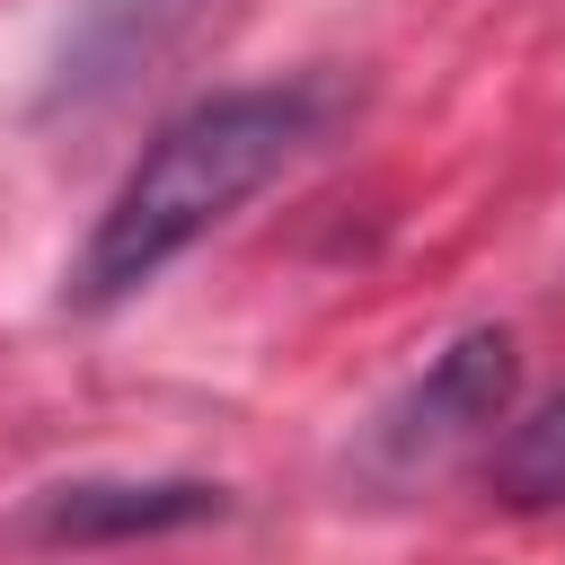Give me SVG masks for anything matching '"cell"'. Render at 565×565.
<instances>
[{"instance_id":"5","label":"cell","mask_w":565,"mask_h":565,"mask_svg":"<svg viewBox=\"0 0 565 565\" xmlns=\"http://www.w3.org/2000/svg\"><path fill=\"white\" fill-rule=\"evenodd\" d=\"M494 494H503V503H521V512L565 503V388H556L530 424H512V433H503V450H494Z\"/></svg>"},{"instance_id":"4","label":"cell","mask_w":565,"mask_h":565,"mask_svg":"<svg viewBox=\"0 0 565 565\" xmlns=\"http://www.w3.org/2000/svg\"><path fill=\"white\" fill-rule=\"evenodd\" d=\"M203 18V0H71V26L53 44V79H44V106H97L115 97L132 71H150L185 26Z\"/></svg>"},{"instance_id":"2","label":"cell","mask_w":565,"mask_h":565,"mask_svg":"<svg viewBox=\"0 0 565 565\" xmlns=\"http://www.w3.org/2000/svg\"><path fill=\"white\" fill-rule=\"evenodd\" d=\"M512 388H521V344L503 327H468L450 335L371 424L362 441V468L380 486H415V477H441L450 459H468L477 441H494V424L512 415Z\"/></svg>"},{"instance_id":"3","label":"cell","mask_w":565,"mask_h":565,"mask_svg":"<svg viewBox=\"0 0 565 565\" xmlns=\"http://www.w3.org/2000/svg\"><path fill=\"white\" fill-rule=\"evenodd\" d=\"M212 512H221V486H203V477H79V486H44L26 503V539H44V547H115V539L194 530Z\"/></svg>"},{"instance_id":"1","label":"cell","mask_w":565,"mask_h":565,"mask_svg":"<svg viewBox=\"0 0 565 565\" xmlns=\"http://www.w3.org/2000/svg\"><path fill=\"white\" fill-rule=\"evenodd\" d=\"M327 124L318 79H265V88H212L185 115L150 132V150L124 168L106 194L79 265H71V309H115L141 282H159L203 230H221L247 194H265Z\"/></svg>"}]
</instances>
